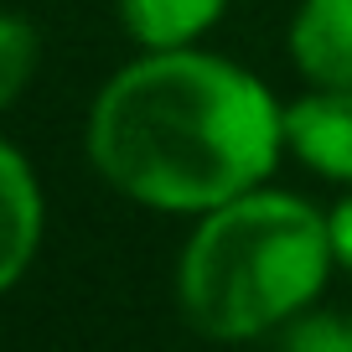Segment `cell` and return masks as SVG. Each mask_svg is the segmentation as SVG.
Returning <instances> with one entry per match:
<instances>
[{
    "label": "cell",
    "mask_w": 352,
    "mask_h": 352,
    "mask_svg": "<svg viewBox=\"0 0 352 352\" xmlns=\"http://www.w3.org/2000/svg\"><path fill=\"white\" fill-rule=\"evenodd\" d=\"M285 109L218 52L161 47L120 67L88 114L99 176L155 212H212L275 171Z\"/></svg>",
    "instance_id": "cell-1"
},
{
    "label": "cell",
    "mask_w": 352,
    "mask_h": 352,
    "mask_svg": "<svg viewBox=\"0 0 352 352\" xmlns=\"http://www.w3.org/2000/svg\"><path fill=\"white\" fill-rule=\"evenodd\" d=\"M327 212L290 192H243L202 212L176 264L182 316L212 342H249L285 327L327 290Z\"/></svg>",
    "instance_id": "cell-2"
},
{
    "label": "cell",
    "mask_w": 352,
    "mask_h": 352,
    "mask_svg": "<svg viewBox=\"0 0 352 352\" xmlns=\"http://www.w3.org/2000/svg\"><path fill=\"white\" fill-rule=\"evenodd\" d=\"M285 145L300 166L352 187V88H311L285 109Z\"/></svg>",
    "instance_id": "cell-3"
},
{
    "label": "cell",
    "mask_w": 352,
    "mask_h": 352,
    "mask_svg": "<svg viewBox=\"0 0 352 352\" xmlns=\"http://www.w3.org/2000/svg\"><path fill=\"white\" fill-rule=\"evenodd\" d=\"M42 187L26 155L11 140H0V296L32 270L36 243H42Z\"/></svg>",
    "instance_id": "cell-4"
},
{
    "label": "cell",
    "mask_w": 352,
    "mask_h": 352,
    "mask_svg": "<svg viewBox=\"0 0 352 352\" xmlns=\"http://www.w3.org/2000/svg\"><path fill=\"white\" fill-rule=\"evenodd\" d=\"M290 57L311 88H352V0H300L290 16Z\"/></svg>",
    "instance_id": "cell-5"
},
{
    "label": "cell",
    "mask_w": 352,
    "mask_h": 352,
    "mask_svg": "<svg viewBox=\"0 0 352 352\" xmlns=\"http://www.w3.org/2000/svg\"><path fill=\"white\" fill-rule=\"evenodd\" d=\"M228 11V0H120V21L140 47L161 52V47H192L218 16Z\"/></svg>",
    "instance_id": "cell-6"
},
{
    "label": "cell",
    "mask_w": 352,
    "mask_h": 352,
    "mask_svg": "<svg viewBox=\"0 0 352 352\" xmlns=\"http://www.w3.org/2000/svg\"><path fill=\"white\" fill-rule=\"evenodd\" d=\"M36 57H42L36 26L16 11H0V109H11L26 94V83L36 73Z\"/></svg>",
    "instance_id": "cell-7"
},
{
    "label": "cell",
    "mask_w": 352,
    "mask_h": 352,
    "mask_svg": "<svg viewBox=\"0 0 352 352\" xmlns=\"http://www.w3.org/2000/svg\"><path fill=\"white\" fill-rule=\"evenodd\" d=\"M280 352H352V342H347V316H331V311L306 306L300 316L285 321Z\"/></svg>",
    "instance_id": "cell-8"
},
{
    "label": "cell",
    "mask_w": 352,
    "mask_h": 352,
    "mask_svg": "<svg viewBox=\"0 0 352 352\" xmlns=\"http://www.w3.org/2000/svg\"><path fill=\"white\" fill-rule=\"evenodd\" d=\"M327 228H331V254H337V264L352 270V192L327 212Z\"/></svg>",
    "instance_id": "cell-9"
},
{
    "label": "cell",
    "mask_w": 352,
    "mask_h": 352,
    "mask_svg": "<svg viewBox=\"0 0 352 352\" xmlns=\"http://www.w3.org/2000/svg\"><path fill=\"white\" fill-rule=\"evenodd\" d=\"M347 342H352V316H347Z\"/></svg>",
    "instance_id": "cell-10"
}]
</instances>
